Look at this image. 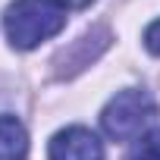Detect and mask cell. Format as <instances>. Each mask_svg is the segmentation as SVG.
Wrapping results in <instances>:
<instances>
[{"instance_id": "6da1fadb", "label": "cell", "mask_w": 160, "mask_h": 160, "mask_svg": "<svg viewBox=\"0 0 160 160\" xmlns=\"http://www.w3.org/2000/svg\"><path fill=\"white\" fill-rule=\"evenodd\" d=\"M69 0H13L3 13V32L16 50H32L66 28Z\"/></svg>"}, {"instance_id": "7a4b0ae2", "label": "cell", "mask_w": 160, "mask_h": 160, "mask_svg": "<svg viewBox=\"0 0 160 160\" xmlns=\"http://www.w3.org/2000/svg\"><path fill=\"white\" fill-rule=\"evenodd\" d=\"M157 119V104L144 88H126L101 113V126L107 138L113 141H135L144 135V129Z\"/></svg>"}, {"instance_id": "3957f363", "label": "cell", "mask_w": 160, "mask_h": 160, "mask_svg": "<svg viewBox=\"0 0 160 160\" xmlns=\"http://www.w3.org/2000/svg\"><path fill=\"white\" fill-rule=\"evenodd\" d=\"M47 160H104V144L91 129L69 126L50 138Z\"/></svg>"}, {"instance_id": "277c9868", "label": "cell", "mask_w": 160, "mask_h": 160, "mask_svg": "<svg viewBox=\"0 0 160 160\" xmlns=\"http://www.w3.org/2000/svg\"><path fill=\"white\" fill-rule=\"evenodd\" d=\"M28 132L16 116H0V160H25Z\"/></svg>"}, {"instance_id": "5b68a950", "label": "cell", "mask_w": 160, "mask_h": 160, "mask_svg": "<svg viewBox=\"0 0 160 160\" xmlns=\"http://www.w3.org/2000/svg\"><path fill=\"white\" fill-rule=\"evenodd\" d=\"M126 160H160V129H151L141 138H135Z\"/></svg>"}, {"instance_id": "8992f818", "label": "cell", "mask_w": 160, "mask_h": 160, "mask_svg": "<svg viewBox=\"0 0 160 160\" xmlns=\"http://www.w3.org/2000/svg\"><path fill=\"white\" fill-rule=\"evenodd\" d=\"M144 47H148L151 53H157V57H160V19H157V22H151V25L144 28Z\"/></svg>"}, {"instance_id": "52a82bcc", "label": "cell", "mask_w": 160, "mask_h": 160, "mask_svg": "<svg viewBox=\"0 0 160 160\" xmlns=\"http://www.w3.org/2000/svg\"><path fill=\"white\" fill-rule=\"evenodd\" d=\"M78 3H85V0H78Z\"/></svg>"}]
</instances>
